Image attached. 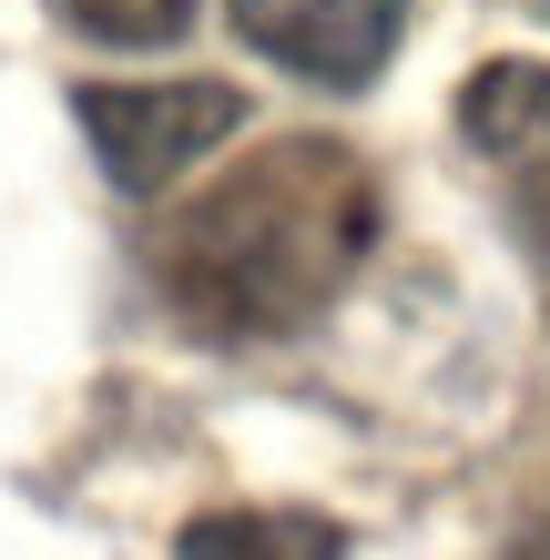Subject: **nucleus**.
I'll use <instances>...</instances> for the list:
<instances>
[{
	"instance_id": "f257e3e1",
	"label": "nucleus",
	"mask_w": 550,
	"mask_h": 560,
	"mask_svg": "<svg viewBox=\"0 0 550 560\" xmlns=\"http://www.w3.org/2000/svg\"><path fill=\"white\" fill-rule=\"evenodd\" d=\"M367 235H377V194L358 163L337 143H276L255 174H235L184 214L174 295L224 337H276L347 285Z\"/></svg>"
},
{
	"instance_id": "f03ea898",
	"label": "nucleus",
	"mask_w": 550,
	"mask_h": 560,
	"mask_svg": "<svg viewBox=\"0 0 550 560\" xmlns=\"http://www.w3.org/2000/svg\"><path fill=\"white\" fill-rule=\"evenodd\" d=\"M72 113L122 194H164L184 163H204L224 133H245L235 82H82Z\"/></svg>"
},
{
	"instance_id": "7ed1b4c3",
	"label": "nucleus",
	"mask_w": 550,
	"mask_h": 560,
	"mask_svg": "<svg viewBox=\"0 0 550 560\" xmlns=\"http://www.w3.org/2000/svg\"><path fill=\"white\" fill-rule=\"evenodd\" d=\"M235 31L266 61H285V72L358 92L387 72V51L408 31V0H235Z\"/></svg>"
},
{
	"instance_id": "20e7f679",
	"label": "nucleus",
	"mask_w": 550,
	"mask_h": 560,
	"mask_svg": "<svg viewBox=\"0 0 550 560\" xmlns=\"http://www.w3.org/2000/svg\"><path fill=\"white\" fill-rule=\"evenodd\" d=\"M459 133L510 163V174H550V61H490L459 92Z\"/></svg>"
},
{
	"instance_id": "39448f33",
	"label": "nucleus",
	"mask_w": 550,
	"mask_h": 560,
	"mask_svg": "<svg viewBox=\"0 0 550 560\" xmlns=\"http://www.w3.org/2000/svg\"><path fill=\"white\" fill-rule=\"evenodd\" d=\"M174 560H347V530L316 510H204L174 530Z\"/></svg>"
},
{
	"instance_id": "423d86ee",
	"label": "nucleus",
	"mask_w": 550,
	"mask_h": 560,
	"mask_svg": "<svg viewBox=\"0 0 550 560\" xmlns=\"http://www.w3.org/2000/svg\"><path fill=\"white\" fill-rule=\"evenodd\" d=\"M51 11L113 51H174L194 31V0H51Z\"/></svg>"
},
{
	"instance_id": "0eeeda50",
	"label": "nucleus",
	"mask_w": 550,
	"mask_h": 560,
	"mask_svg": "<svg viewBox=\"0 0 550 560\" xmlns=\"http://www.w3.org/2000/svg\"><path fill=\"white\" fill-rule=\"evenodd\" d=\"M510 560H550V520H540V530H530L520 550H510Z\"/></svg>"
},
{
	"instance_id": "6e6552de",
	"label": "nucleus",
	"mask_w": 550,
	"mask_h": 560,
	"mask_svg": "<svg viewBox=\"0 0 550 560\" xmlns=\"http://www.w3.org/2000/svg\"><path fill=\"white\" fill-rule=\"evenodd\" d=\"M540 11H550V0H540Z\"/></svg>"
}]
</instances>
